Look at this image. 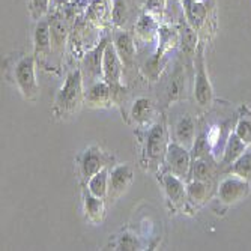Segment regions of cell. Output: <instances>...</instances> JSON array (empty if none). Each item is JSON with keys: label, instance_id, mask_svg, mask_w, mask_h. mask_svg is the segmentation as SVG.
<instances>
[{"label": "cell", "instance_id": "1", "mask_svg": "<svg viewBox=\"0 0 251 251\" xmlns=\"http://www.w3.org/2000/svg\"><path fill=\"white\" fill-rule=\"evenodd\" d=\"M11 75L26 100H36L39 87L35 77V59L32 56H21L17 59L11 66Z\"/></svg>", "mask_w": 251, "mask_h": 251}, {"label": "cell", "instance_id": "2", "mask_svg": "<svg viewBox=\"0 0 251 251\" xmlns=\"http://www.w3.org/2000/svg\"><path fill=\"white\" fill-rule=\"evenodd\" d=\"M81 74L80 71H73L68 74L66 81L56 98V110L60 111V115L73 113L80 107L81 102Z\"/></svg>", "mask_w": 251, "mask_h": 251}, {"label": "cell", "instance_id": "3", "mask_svg": "<svg viewBox=\"0 0 251 251\" xmlns=\"http://www.w3.org/2000/svg\"><path fill=\"white\" fill-rule=\"evenodd\" d=\"M197 74H196V84H194V95L196 101L200 107H206L212 101V87L208 78V74L204 71V62L201 54V47L199 49V54L196 59Z\"/></svg>", "mask_w": 251, "mask_h": 251}, {"label": "cell", "instance_id": "4", "mask_svg": "<svg viewBox=\"0 0 251 251\" xmlns=\"http://www.w3.org/2000/svg\"><path fill=\"white\" fill-rule=\"evenodd\" d=\"M122 60L115 49V44H107V47L104 50V60H102V74L105 81L115 87L119 80H121V74H122Z\"/></svg>", "mask_w": 251, "mask_h": 251}, {"label": "cell", "instance_id": "5", "mask_svg": "<svg viewBox=\"0 0 251 251\" xmlns=\"http://www.w3.org/2000/svg\"><path fill=\"white\" fill-rule=\"evenodd\" d=\"M167 152L166 149V129L161 124L153 125L146 134V146L145 153L149 161H158Z\"/></svg>", "mask_w": 251, "mask_h": 251}, {"label": "cell", "instance_id": "6", "mask_svg": "<svg viewBox=\"0 0 251 251\" xmlns=\"http://www.w3.org/2000/svg\"><path fill=\"white\" fill-rule=\"evenodd\" d=\"M105 166V155L100 148H89L80 156V172L84 179H90Z\"/></svg>", "mask_w": 251, "mask_h": 251}, {"label": "cell", "instance_id": "7", "mask_svg": "<svg viewBox=\"0 0 251 251\" xmlns=\"http://www.w3.org/2000/svg\"><path fill=\"white\" fill-rule=\"evenodd\" d=\"M167 163L173 175L182 177L190 169V155L185 148L179 143H170L167 146Z\"/></svg>", "mask_w": 251, "mask_h": 251}, {"label": "cell", "instance_id": "8", "mask_svg": "<svg viewBox=\"0 0 251 251\" xmlns=\"http://www.w3.org/2000/svg\"><path fill=\"white\" fill-rule=\"evenodd\" d=\"M248 182L241 177H227L221 182L218 196L224 203H235L248 193Z\"/></svg>", "mask_w": 251, "mask_h": 251}, {"label": "cell", "instance_id": "9", "mask_svg": "<svg viewBox=\"0 0 251 251\" xmlns=\"http://www.w3.org/2000/svg\"><path fill=\"white\" fill-rule=\"evenodd\" d=\"M131 180H132V169L129 166H126V164L116 166L115 169L111 170L108 191L113 196H119L128 188V185L131 184Z\"/></svg>", "mask_w": 251, "mask_h": 251}, {"label": "cell", "instance_id": "10", "mask_svg": "<svg viewBox=\"0 0 251 251\" xmlns=\"http://www.w3.org/2000/svg\"><path fill=\"white\" fill-rule=\"evenodd\" d=\"M185 8V15L188 23L193 26V29H200L204 21H206L208 8L200 0H182Z\"/></svg>", "mask_w": 251, "mask_h": 251}, {"label": "cell", "instance_id": "11", "mask_svg": "<svg viewBox=\"0 0 251 251\" xmlns=\"http://www.w3.org/2000/svg\"><path fill=\"white\" fill-rule=\"evenodd\" d=\"M115 49H116L122 63L129 66L132 63L134 54H135L132 36L128 32H118L115 35Z\"/></svg>", "mask_w": 251, "mask_h": 251}, {"label": "cell", "instance_id": "12", "mask_svg": "<svg viewBox=\"0 0 251 251\" xmlns=\"http://www.w3.org/2000/svg\"><path fill=\"white\" fill-rule=\"evenodd\" d=\"M194 131H196V125L194 121L190 116H184L180 118L175 126V135H176V140L179 145L182 146H190L193 145L194 140Z\"/></svg>", "mask_w": 251, "mask_h": 251}, {"label": "cell", "instance_id": "13", "mask_svg": "<svg viewBox=\"0 0 251 251\" xmlns=\"http://www.w3.org/2000/svg\"><path fill=\"white\" fill-rule=\"evenodd\" d=\"M247 149V143H244L236 132L229 135V140H227L226 145V151H224V158H223V164L224 166H232L236 159L245 152Z\"/></svg>", "mask_w": 251, "mask_h": 251}, {"label": "cell", "instance_id": "14", "mask_svg": "<svg viewBox=\"0 0 251 251\" xmlns=\"http://www.w3.org/2000/svg\"><path fill=\"white\" fill-rule=\"evenodd\" d=\"M35 49L36 53L42 54L51 49V33H50V21H39L35 29Z\"/></svg>", "mask_w": 251, "mask_h": 251}, {"label": "cell", "instance_id": "15", "mask_svg": "<svg viewBox=\"0 0 251 251\" xmlns=\"http://www.w3.org/2000/svg\"><path fill=\"white\" fill-rule=\"evenodd\" d=\"M111 86L107 81H100L95 83L92 87L89 89L87 94V101L92 105H104L108 104L110 98H111Z\"/></svg>", "mask_w": 251, "mask_h": 251}, {"label": "cell", "instance_id": "16", "mask_svg": "<svg viewBox=\"0 0 251 251\" xmlns=\"http://www.w3.org/2000/svg\"><path fill=\"white\" fill-rule=\"evenodd\" d=\"M163 182H164L166 193H167L169 199L173 203H182V201H184L185 190H184V185H182V182L179 180V176H176L173 173L172 175H166Z\"/></svg>", "mask_w": 251, "mask_h": 251}, {"label": "cell", "instance_id": "17", "mask_svg": "<svg viewBox=\"0 0 251 251\" xmlns=\"http://www.w3.org/2000/svg\"><path fill=\"white\" fill-rule=\"evenodd\" d=\"M107 47V41H102L100 47H97L94 51H90L84 57V65L87 71L94 75H98L102 73V60H104V50Z\"/></svg>", "mask_w": 251, "mask_h": 251}, {"label": "cell", "instance_id": "18", "mask_svg": "<svg viewBox=\"0 0 251 251\" xmlns=\"http://www.w3.org/2000/svg\"><path fill=\"white\" fill-rule=\"evenodd\" d=\"M152 115H153V105L148 98H139L134 102L132 110H131V116L134 118L135 122L145 124L152 118Z\"/></svg>", "mask_w": 251, "mask_h": 251}, {"label": "cell", "instance_id": "19", "mask_svg": "<svg viewBox=\"0 0 251 251\" xmlns=\"http://www.w3.org/2000/svg\"><path fill=\"white\" fill-rule=\"evenodd\" d=\"M233 175L244 180H251V149L245 151L229 169Z\"/></svg>", "mask_w": 251, "mask_h": 251}, {"label": "cell", "instance_id": "20", "mask_svg": "<svg viewBox=\"0 0 251 251\" xmlns=\"http://www.w3.org/2000/svg\"><path fill=\"white\" fill-rule=\"evenodd\" d=\"M108 176H107V170L102 169L100 170L97 175H94L92 177L89 179V193L94 194L97 197H101L104 199L108 188H107V184H108Z\"/></svg>", "mask_w": 251, "mask_h": 251}, {"label": "cell", "instance_id": "21", "mask_svg": "<svg viewBox=\"0 0 251 251\" xmlns=\"http://www.w3.org/2000/svg\"><path fill=\"white\" fill-rule=\"evenodd\" d=\"M50 33H51V44L54 47H63L65 36H66V25L60 15H54L50 21Z\"/></svg>", "mask_w": 251, "mask_h": 251}, {"label": "cell", "instance_id": "22", "mask_svg": "<svg viewBox=\"0 0 251 251\" xmlns=\"http://www.w3.org/2000/svg\"><path fill=\"white\" fill-rule=\"evenodd\" d=\"M84 203H86V212H87L89 218L92 220V221H100L101 217H102V212H104L102 199L87 193Z\"/></svg>", "mask_w": 251, "mask_h": 251}, {"label": "cell", "instance_id": "23", "mask_svg": "<svg viewBox=\"0 0 251 251\" xmlns=\"http://www.w3.org/2000/svg\"><path fill=\"white\" fill-rule=\"evenodd\" d=\"M156 30V23L152 17V14H143L137 23V35L143 39H151L152 35Z\"/></svg>", "mask_w": 251, "mask_h": 251}, {"label": "cell", "instance_id": "24", "mask_svg": "<svg viewBox=\"0 0 251 251\" xmlns=\"http://www.w3.org/2000/svg\"><path fill=\"white\" fill-rule=\"evenodd\" d=\"M111 18H113V23L119 27L125 25L128 20V11H126L125 0H115V2H113Z\"/></svg>", "mask_w": 251, "mask_h": 251}, {"label": "cell", "instance_id": "25", "mask_svg": "<svg viewBox=\"0 0 251 251\" xmlns=\"http://www.w3.org/2000/svg\"><path fill=\"white\" fill-rule=\"evenodd\" d=\"M187 193H188V196H190V199L191 200H197V201H201L204 197H206V193H208V190H206V185H204V180H194V182H191V184L188 185V190H187Z\"/></svg>", "mask_w": 251, "mask_h": 251}, {"label": "cell", "instance_id": "26", "mask_svg": "<svg viewBox=\"0 0 251 251\" xmlns=\"http://www.w3.org/2000/svg\"><path fill=\"white\" fill-rule=\"evenodd\" d=\"M236 134H238V137L239 139L244 142V143H251V119H248V118H242L239 122H238V125H236V131H235Z\"/></svg>", "mask_w": 251, "mask_h": 251}, {"label": "cell", "instance_id": "27", "mask_svg": "<svg viewBox=\"0 0 251 251\" xmlns=\"http://www.w3.org/2000/svg\"><path fill=\"white\" fill-rule=\"evenodd\" d=\"M193 175L197 180H208V177L211 176V167L206 161H203V159H197L194 163V167H193Z\"/></svg>", "mask_w": 251, "mask_h": 251}, {"label": "cell", "instance_id": "28", "mask_svg": "<svg viewBox=\"0 0 251 251\" xmlns=\"http://www.w3.org/2000/svg\"><path fill=\"white\" fill-rule=\"evenodd\" d=\"M182 77L179 75V73H176L172 80H170V84H169V89H167V97L170 101L176 100L180 94V90H182V83H180Z\"/></svg>", "mask_w": 251, "mask_h": 251}, {"label": "cell", "instance_id": "29", "mask_svg": "<svg viewBox=\"0 0 251 251\" xmlns=\"http://www.w3.org/2000/svg\"><path fill=\"white\" fill-rule=\"evenodd\" d=\"M49 3L50 0H30V9H32V15L39 20L49 9Z\"/></svg>", "mask_w": 251, "mask_h": 251}, {"label": "cell", "instance_id": "30", "mask_svg": "<svg viewBox=\"0 0 251 251\" xmlns=\"http://www.w3.org/2000/svg\"><path fill=\"white\" fill-rule=\"evenodd\" d=\"M164 6H166V0H146V11L152 15L163 14Z\"/></svg>", "mask_w": 251, "mask_h": 251}, {"label": "cell", "instance_id": "31", "mask_svg": "<svg viewBox=\"0 0 251 251\" xmlns=\"http://www.w3.org/2000/svg\"><path fill=\"white\" fill-rule=\"evenodd\" d=\"M139 248V242L132 235H122L121 241H119V250H137Z\"/></svg>", "mask_w": 251, "mask_h": 251}, {"label": "cell", "instance_id": "32", "mask_svg": "<svg viewBox=\"0 0 251 251\" xmlns=\"http://www.w3.org/2000/svg\"><path fill=\"white\" fill-rule=\"evenodd\" d=\"M57 2H59V3H63V2H66V0H57Z\"/></svg>", "mask_w": 251, "mask_h": 251}]
</instances>
